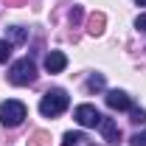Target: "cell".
Returning a JSON list of instances; mask_svg holds the SVG:
<instances>
[{
  "label": "cell",
  "mask_w": 146,
  "mask_h": 146,
  "mask_svg": "<svg viewBox=\"0 0 146 146\" xmlns=\"http://www.w3.org/2000/svg\"><path fill=\"white\" fill-rule=\"evenodd\" d=\"M68 104H70V98H68L65 90H48L42 96V101H39V112L45 118H56V115H62L68 110Z\"/></svg>",
  "instance_id": "6da1fadb"
},
{
  "label": "cell",
  "mask_w": 146,
  "mask_h": 146,
  "mask_svg": "<svg viewBox=\"0 0 146 146\" xmlns=\"http://www.w3.org/2000/svg\"><path fill=\"white\" fill-rule=\"evenodd\" d=\"M25 115H28V110H25V104L17 101V98H9V101L0 104V124L9 127V129L20 127V124L25 121Z\"/></svg>",
  "instance_id": "7a4b0ae2"
},
{
  "label": "cell",
  "mask_w": 146,
  "mask_h": 146,
  "mask_svg": "<svg viewBox=\"0 0 146 146\" xmlns=\"http://www.w3.org/2000/svg\"><path fill=\"white\" fill-rule=\"evenodd\" d=\"M36 79V65L31 59H17L9 70V82L17 84V87H25V84H34Z\"/></svg>",
  "instance_id": "3957f363"
},
{
  "label": "cell",
  "mask_w": 146,
  "mask_h": 146,
  "mask_svg": "<svg viewBox=\"0 0 146 146\" xmlns=\"http://www.w3.org/2000/svg\"><path fill=\"white\" fill-rule=\"evenodd\" d=\"M73 118H76V124L79 127H98L101 124V112L93 107V104H79V107L73 110Z\"/></svg>",
  "instance_id": "277c9868"
},
{
  "label": "cell",
  "mask_w": 146,
  "mask_h": 146,
  "mask_svg": "<svg viewBox=\"0 0 146 146\" xmlns=\"http://www.w3.org/2000/svg\"><path fill=\"white\" fill-rule=\"evenodd\" d=\"M68 68V56L62 54V51H51V54L45 56V70L48 73H62Z\"/></svg>",
  "instance_id": "5b68a950"
},
{
  "label": "cell",
  "mask_w": 146,
  "mask_h": 146,
  "mask_svg": "<svg viewBox=\"0 0 146 146\" xmlns=\"http://www.w3.org/2000/svg\"><path fill=\"white\" fill-rule=\"evenodd\" d=\"M107 107L110 110H132V101L124 90H110L107 93Z\"/></svg>",
  "instance_id": "8992f818"
},
{
  "label": "cell",
  "mask_w": 146,
  "mask_h": 146,
  "mask_svg": "<svg viewBox=\"0 0 146 146\" xmlns=\"http://www.w3.org/2000/svg\"><path fill=\"white\" fill-rule=\"evenodd\" d=\"M98 129H101V135H104L107 143H118V141H121V129H118V124H115L112 118H101Z\"/></svg>",
  "instance_id": "52a82bcc"
},
{
  "label": "cell",
  "mask_w": 146,
  "mask_h": 146,
  "mask_svg": "<svg viewBox=\"0 0 146 146\" xmlns=\"http://www.w3.org/2000/svg\"><path fill=\"white\" fill-rule=\"evenodd\" d=\"M6 42H11V45H23V42H28V31L20 28V25H11V28L6 31Z\"/></svg>",
  "instance_id": "ba28073f"
},
{
  "label": "cell",
  "mask_w": 146,
  "mask_h": 146,
  "mask_svg": "<svg viewBox=\"0 0 146 146\" xmlns=\"http://www.w3.org/2000/svg\"><path fill=\"white\" fill-rule=\"evenodd\" d=\"M87 31H90L93 36L104 31V14H101V11H96V14H90V20H87Z\"/></svg>",
  "instance_id": "9c48e42d"
},
{
  "label": "cell",
  "mask_w": 146,
  "mask_h": 146,
  "mask_svg": "<svg viewBox=\"0 0 146 146\" xmlns=\"http://www.w3.org/2000/svg\"><path fill=\"white\" fill-rule=\"evenodd\" d=\"M28 146H51V135L42 132V129H36L34 135L28 138Z\"/></svg>",
  "instance_id": "30bf717a"
},
{
  "label": "cell",
  "mask_w": 146,
  "mask_h": 146,
  "mask_svg": "<svg viewBox=\"0 0 146 146\" xmlns=\"http://www.w3.org/2000/svg\"><path fill=\"white\" fill-rule=\"evenodd\" d=\"M82 138H84L82 132H65V138H62V146H76Z\"/></svg>",
  "instance_id": "8fae6325"
},
{
  "label": "cell",
  "mask_w": 146,
  "mask_h": 146,
  "mask_svg": "<svg viewBox=\"0 0 146 146\" xmlns=\"http://www.w3.org/2000/svg\"><path fill=\"white\" fill-rule=\"evenodd\" d=\"M11 56V42H6V39H0V65H6V59Z\"/></svg>",
  "instance_id": "7c38bea8"
},
{
  "label": "cell",
  "mask_w": 146,
  "mask_h": 146,
  "mask_svg": "<svg viewBox=\"0 0 146 146\" xmlns=\"http://www.w3.org/2000/svg\"><path fill=\"white\" fill-rule=\"evenodd\" d=\"M87 87H90V90H101V87H104V76H93L90 82H87Z\"/></svg>",
  "instance_id": "4fadbf2b"
},
{
  "label": "cell",
  "mask_w": 146,
  "mask_h": 146,
  "mask_svg": "<svg viewBox=\"0 0 146 146\" xmlns=\"http://www.w3.org/2000/svg\"><path fill=\"white\" fill-rule=\"evenodd\" d=\"M129 146H146V132H135L132 135V143Z\"/></svg>",
  "instance_id": "5bb4252c"
},
{
  "label": "cell",
  "mask_w": 146,
  "mask_h": 146,
  "mask_svg": "<svg viewBox=\"0 0 146 146\" xmlns=\"http://www.w3.org/2000/svg\"><path fill=\"white\" fill-rule=\"evenodd\" d=\"M146 118V112L143 110H138V107H132V121H135V124H141V121H143Z\"/></svg>",
  "instance_id": "9a60e30c"
},
{
  "label": "cell",
  "mask_w": 146,
  "mask_h": 146,
  "mask_svg": "<svg viewBox=\"0 0 146 146\" xmlns=\"http://www.w3.org/2000/svg\"><path fill=\"white\" fill-rule=\"evenodd\" d=\"M135 28H138L141 34H146V14H141V17L135 20Z\"/></svg>",
  "instance_id": "2e32d148"
},
{
  "label": "cell",
  "mask_w": 146,
  "mask_h": 146,
  "mask_svg": "<svg viewBox=\"0 0 146 146\" xmlns=\"http://www.w3.org/2000/svg\"><path fill=\"white\" fill-rule=\"evenodd\" d=\"M82 20V9L79 6H73V11H70V23H79Z\"/></svg>",
  "instance_id": "e0dca14e"
},
{
  "label": "cell",
  "mask_w": 146,
  "mask_h": 146,
  "mask_svg": "<svg viewBox=\"0 0 146 146\" xmlns=\"http://www.w3.org/2000/svg\"><path fill=\"white\" fill-rule=\"evenodd\" d=\"M76 146H96V143H90V138L84 135V138H82V141H79V143H76Z\"/></svg>",
  "instance_id": "ac0fdd59"
},
{
  "label": "cell",
  "mask_w": 146,
  "mask_h": 146,
  "mask_svg": "<svg viewBox=\"0 0 146 146\" xmlns=\"http://www.w3.org/2000/svg\"><path fill=\"white\" fill-rule=\"evenodd\" d=\"M135 3H138V6H146V0H135Z\"/></svg>",
  "instance_id": "d6986e66"
}]
</instances>
